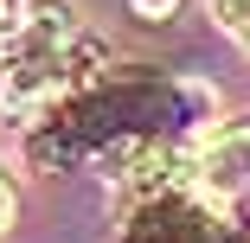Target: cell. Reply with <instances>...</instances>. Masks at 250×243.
<instances>
[{"label":"cell","mask_w":250,"mask_h":243,"mask_svg":"<svg viewBox=\"0 0 250 243\" xmlns=\"http://www.w3.org/2000/svg\"><path fill=\"white\" fill-rule=\"evenodd\" d=\"M83 58L90 45H83L77 0H32L13 45L0 52V109H32L45 96H58Z\"/></svg>","instance_id":"1"},{"label":"cell","mask_w":250,"mask_h":243,"mask_svg":"<svg viewBox=\"0 0 250 243\" xmlns=\"http://www.w3.org/2000/svg\"><path fill=\"white\" fill-rule=\"evenodd\" d=\"M199 179H206L218 199H250V122L212 134V148L199 154Z\"/></svg>","instance_id":"2"},{"label":"cell","mask_w":250,"mask_h":243,"mask_svg":"<svg viewBox=\"0 0 250 243\" xmlns=\"http://www.w3.org/2000/svg\"><path fill=\"white\" fill-rule=\"evenodd\" d=\"M212 13H218V26L250 52V0H212Z\"/></svg>","instance_id":"3"},{"label":"cell","mask_w":250,"mask_h":243,"mask_svg":"<svg viewBox=\"0 0 250 243\" xmlns=\"http://www.w3.org/2000/svg\"><path fill=\"white\" fill-rule=\"evenodd\" d=\"M13 211H20V192H13V179H7V167H0V230L13 224Z\"/></svg>","instance_id":"4"},{"label":"cell","mask_w":250,"mask_h":243,"mask_svg":"<svg viewBox=\"0 0 250 243\" xmlns=\"http://www.w3.org/2000/svg\"><path fill=\"white\" fill-rule=\"evenodd\" d=\"M13 32H20V0H0V52L13 45Z\"/></svg>","instance_id":"5"},{"label":"cell","mask_w":250,"mask_h":243,"mask_svg":"<svg viewBox=\"0 0 250 243\" xmlns=\"http://www.w3.org/2000/svg\"><path fill=\"white\" fill-rule=\"evenodd\" d=\"M128 7H135V13H141V19H167V13H173V7H180V0H128Z\"/></svg>","instance_id":"6"}]
</instances>
